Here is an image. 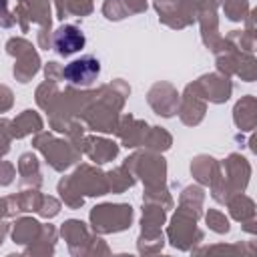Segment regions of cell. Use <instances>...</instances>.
Here are the masks:
<instances>
[{
    "label": "cell",
    "mask_w": 257,
    "mask_h": 257,
    "mask_svg": "<svg viewBox=\"0 0 257 257\" xmlns=\"http://www.w3.org/2000/svg\"><path fill=\"white\" fill-rule=\"evenodd\" d=\"M100 66H98V60L86 56V58H80V60H74L70 62L66 68H64V76L74 82V84H88L92 82V78L98 74Z\"/></svg>",
    "instance_id": "obj_1"
},
{
    "label": "cell",
    "mask_w": 257,
    "mask_h": 257,
    "mask_svg": "<svg viewBox=\"0 0 257 257\" xmlns=\"http://www.w3.org/2000/svg\"><path fill=\"white\" fill-rule=\"evenodd\" d=\"M54 46L58 48L60 54H70V52H76L84 46V36L74 26H64L56 32Z\"/></svg>",
    "instance_id": "obj_2"
}]
</instances>
